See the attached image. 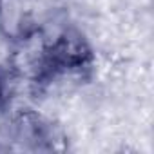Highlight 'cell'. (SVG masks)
Masks as SVG:
<instances>
[{"label":"cell","mask_w":154,"mask_h":154,"mask_svg":"<svg viewBox=\"0 0 154 154\" xmlns=\"http://www.w3.org/2000/svg\"><path fill=\"white\" fill-rule=\"evenodd\" d=\"M93 60L91 47L78 33H63L44 49V76L82 72Z\"/></svg>","instance_id":"cell-1"},{"label":"cell","mask_w":154,"mask_h":154,"mask_svg":"<svg viewBox=\"0 0 154 154\" xmlns=\"http://www.w3.org/2000/svg\"><path fill=\"white\" fill-rule=\"evenodd\" d=\"M0 33L13 42H22L33 35L27 0H0Z\"/></svg>","instance_id":"cell-2"},{"label":"cell","mask_w":154,"mask_h":154,"mask_svg":"<svg viewBox=\"0 0 154 154\" xmlns=\"http://www.w3.org/2000/svg\"><path fill=\"white\" fill-rule=\"evenodd\" d=\"M4 96H6V85H4L2 74H0V105H2V102H4Z\"/></svg>","instance_id":"cell-3"}]
</instances>
